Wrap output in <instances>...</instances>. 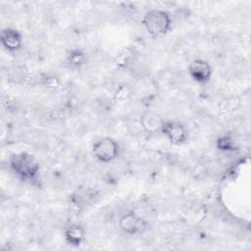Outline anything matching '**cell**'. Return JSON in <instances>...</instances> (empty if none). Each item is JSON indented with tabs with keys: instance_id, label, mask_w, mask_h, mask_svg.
<instances>
[{
	"instance_id": "obj_1",
	"label": "cell",
	"mask_w": 251,
	"mask_h": 251,
	"mask_svg": "<svg viewBox=\"0 0 251 251\" xmlns=\"http://www.w3.org/2000/svg\"><path fill=\"white\" fill-rule=\"evenodd\" d=\"M142 25L151 37H161L171 28L172 19L167 11L151 9L142 18Z\"/></svg>"
},
{
	"instance_id": "obj_2",
	"label": "cell",
	"mask_w": 251,
	"mask_h": 251,
	"mask_svg": "<svg viewBox=\"0 0 251 251\" xmlns=\"http://www.w3.org/2000/svg\"><path fill=\"white\" fill-rule=\"evenodd\" d=\"M11 170L24 180H34L39 174V163L29 153L20 152L10 158Z\"/></svg>"
},
{
	"instance_id": "obj_3",
	"label": "cell",
	"mask_w": 251,
	"mask_h": 251,
	"mask_svg": "<svg viewBox=\"0 0 251 251\" xmlns=\"http://www.w3.org/2000/svg\"><path fill=\"white\" fill-rule=\"evenodd\" d=\"M120 152L118 142L112 137H103L94 142L92 146V153L94 157L102 163H109L114 161Z\"/></svg>"
},
{
	"instance_id": "obj_4",
	"label": "cell",
	"mask_w": 251,
	"mask_h": 251,
	"mask_svg": "<svg viewBox=\"0 0 251 251\" xmlns=\"http://www.w3.org/2000/svg\"><path fill=\"white\" fill-rule=\"evenodd\" d=\"M121 230L128 235H135L144 232L147 228V222L133 212H128L121 217L119 221Z\"/></svg>"
},
{
	"instance_id": "obj_5",
	"label": "cell",
	"mask_w": 251,
	"mask_h": 251,
	"mask_svg": "<svg viewBox=\"0 0 251 251\" xmlns=\"http://www.w3.org/2000/svg\"><path fill=\"white\" fill-rule=\"evenodd\" d=\"M160 131L174 145H181L188 138V133L184 126L174 121H164Z\"/></svg>"
},
{
	"instance_id": "obj_6",
	"label": "cell",
	"mask_w": 251,
	"mask_h": 251,
	"mask_svg": "<svg viewBox=\"0 0 251 251\" xmlns=\"http://www.w3.org/2000/svg\"><path fill=\"white\" fill-rule=\"evenodd\" d=\"M188 73L194 81L206 83L212 76V67L206 60L196 59L189 64Z\"/></svg>"
},
{
	"instance_id": "obj_7",
	"label": "cell",
	"mask_w": 251,
	"mask_h": 251,
	"mask_svg": "<svg viewBox=\"0 0 251 251\" xmlns=\"http://www.w3.org/2000/svg\"><path fill=\"white\" fill-rule=\"evenodd\" d=\"M0 41L2 46L8 51H17L23 45V36L17 29L4 28L1 31Z\"/></svg>"
},
{
	"instance_id": "obj_8",
	"label": "cell",
	"mask_w": 251,
	"mask_h": 251,
	"mask_svg": "<svg viewBox=\"0 0 251 251\" xmlns=\"http://www.w3.org/2000/svg\"><path fill=\"white\" fill-rule=\"evenodd\" d=\"M84 229L80 225L73 224L65 229V240L72 246L77 247L84 240Z\"/></svg>"
},
{
	"instance_id": "obj_9",
	"label": "cell",
	"mask_w": 251,
	"mask_h": 251,
	"mask_svg": "<svg viewBox=\"0 0 251 251\" xmlns=\"http://www.w3.org/2000/svg\"><path fill=\"white\" fill-rule=\"evenodd\" d=\"M163 120L160 116L154 112H146L143 114L141 118V125L147 132H156L161 130V126L163 124Z\"/></svg>"
},
{
	"instance_id": "obj_10",
	"label": "cell",
	"mask_w": 251,
	"mask_h": 251,
	"mask_svg": "<svg viewBox=\"0 0 251 251\" xmlns=\"http://www.w3.org/2000/svg\"><path fill=\"white\" fill-rule=\"evenodd\" d=\"M216 146L220 151H223V152H233L237 150V145L235 140L233 139L232 136L227 134L219 136L216 141Z\"/></svg>"
},
{
	"instance_id": "obj_11",
	"label": "cell",
	"mask_w": 251,
	"mask_h": 251,
	"mask_svg": "<svg viewBox=\"0 0 251 251\" xmlns=\"http://www.w3.org/2000/svg\"><path fill=\"white\" fill-rule=\"evenodd\" d=\"M67 60H68V63L70 64L71 67L73 68H79L81 67L82 65L85 64V61H86V56L84 54V52L80 49H72L68 55H67Z\"/></svg>"
}]
</instances>
